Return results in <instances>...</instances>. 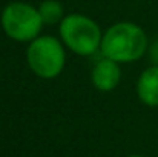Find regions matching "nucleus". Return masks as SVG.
<instances>
[{
    "mask_svg": "<svg viewBox=\"0 0 158 157\" xmlns=\"http://www.w3.org/2000/svg\"><path fill=\"white\" fill-rule=\"evenodd\" d=\"M26 55L31 69L43 79L57 77L64 66L63 46L51 36L34 39L28 48Z\"/></svg>",
    "mask_w": 158,
    "mask_h": 157,
    "instance_id": "20e7f679",
    "label": "nucleus"
},
{
    "mask_svg": "<svg viewBox=\"0 0 158 157\" xmlns=\"http://www.w3.org/2000/svg\"><path fill=\"white\" fill-rule=\"evenodd\" d=\"M60 36L66 46L80 55H91L102 43L98 25L80 14L66 15L60 23Z\"/></svg>",
    "mask_w": 158,
    "mask_h": 157,
    "instance_id": "f03ea898",
    "label": "nucleus"
},
{
    "mask_svg": "<svg viewBox=\"0 0 158 157\" xmlns=\"http://www.w3.org/2000/svg\"><path fill=\"white\" fill-rule=\"evenodd\" d=\"M43 20L39 9L32 8L28 3L14 2L9 3L2 12V26L3 31L14 40L28 42L37 39L42 29Z\"/></svg>",
    "mask_w": 158,
    "mask_h": 157,
    "instance_id": "7ed1b4c3",
    "label": "nucleus"
},
{
    "mask_svg": "<svg viewBox=\"0 0 158 157\" xmlns=\"http://www.w3.org/2000/svg\"><path fill=\"white\" fill-rule=\"evenodd\" d=\"M137 93L141 102L149 106H158V66H151L138 79Z\"/></svg>",
    "mask_w": 158,
    "mask_h": 157,
    "instance_id": "423d86ee",
    "label": "nucleus"
},
{
    "mask_svg": "<svg viewBox=\"0 0 158 157\" xmlns=\"http://www.w3.org/2000/svg\"><path fill=\"white\" fill-rule=\"evenodd\" d=\"M148 48L144 31L129 22L110 26L102 39V52L115 62H134L140 59Z\"/></svg>",
    "mask_w": 158,
    "mask_h": 157,
    "instance_id": "f257e3e1",
    "label": "nucleus"
},
{
    "mask_svg": "<svg viewBox=\"0 0 158 157\" xmlns=\"http://www.w3.org/2000/svg\"><path fill=\"white\" fill-rule=\"evenodd\" d=\"M92 82L100 91H112L120 82V68L115 60L102 59L92 69Z\"/></svg>",
    "mask_w": 158,
    "mask_h": 157,
    "instance_id": "39448f33",
    "label": "nucleus"
},
{
    "mask_svg": "<svg viewBox=\"0 0 158 157\" xmlns=\"http://www.w3.org/2000/svg\"><path fill=\"white\" fill-rule=\"evenodd\" d=\"M39 12H40V17H42L43 23L52 25V23H57L63 17V6L57 0H45L40 5Z\"/></svg>",
    "mask_w": 158,
    "mask_h": 157,
    "instance_id": "0eeeda50",
    "label": "nucleus"
},
{
    "mask_svg": "<svg viewBox=\"0 0 158 157\" xmlns=\"http://www.w3.org/2000/svg\"><path fill=\"white\" fill-rule=\"evenodd\" d=\"M129 157H143V156H129Z\"/></svg>",
    "mask_w": 158,
    "mask_h": 157,
    "instance_id": "6e6552de",
    "label": "nucleus"
}]
</instances>
